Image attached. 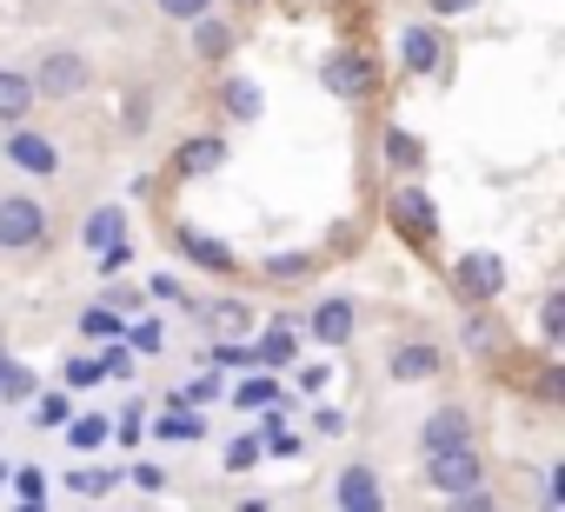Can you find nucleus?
<instances>
[{
    "mask_svg": "<svg viewBox=\"0 0 565 512\" xmlns=\"http://www.w3.org/2000/svg\"><path fill=\"white\" fill-rule=\"evenodd\" d=\"M67 419H74L67 393H34V426H67Z\"/></svg>",
    "mask_w": 565,
    "mask_h": 512,
    "instance_id": "obj_36",
    "label": "nucleus"
},
{
    "mask_svg": "<svg viewBox=\"0 0 565 512\" xmlns=\"http://www.w3.org/2000/svg\"><path fill=\"white\" fill-rule=\"evenodd\" d=\"M114 439V413H74L67 419V446L74 452H94V446H107Z\"/></svg>",
    "mask_w": 565,
    "mask_h": 512,
    "instance_id": "obj_23",
    "label": "nucleus"
},
{
    "mask_svg": "<svg viewBox=\"0 0 565 512\" xmlns=\"http://www.w3.org/2000/svg\"><path fill=\"white\" fill-rule=\"evenodd\" d=\"M313 253H294V246H279V253H266V260H259V274L273 280V287H307L313 280Z\"/></svg>",
    "mask_w": 565,
    "mask_h": 512,
    "instance_id": "obj_18",
    "label": "nucleus"
},
{
    "mask_svg": "<svg viewBox=\"0 0 565 512\" xmlns=\"http://www.w3.org/2000/svg\"><path fill=\"white\" fill-rule=\"evenodd\" d=\"M140 433H147V399H134L127 413H114V439L120 446H140Z\"/></svg>",
    "mask_w": 565,
    "mask_h": 512,
    "instance_id": "obj_37",
    "label": "nucleus"
},
{
    "mask_svg": "<svg viewBox=\"0 0 565 512\" xmlns=\"http://www.w3.org/2000/svg\"><path fill=\"white\" fill-rule=\"evenodd\" d=\"M452 446H479V419H472L466 399L433 406V413L419 419V452H452Z\"/></svg>",
    "mask_w": 565,
    "mask_h": 512,
    "instance_id": "obj_7",
    "label": "nucleus"
},
{
    "mask_svg": "<svg viewBox=\"0 0 565 512\" xmlns=\"http://www.w3.org/2000/svg\"><path fill=\"white\" fill-rule=\"evenodd\" d=\"M34 120V81L28 67H0V127H21Z\"/></svg>",
    "mask_w": 565,
    "mask_h": 512,
    "instance_id": "obj_14",
    "label": "nucleus"
},
{
    "mask_svg": "<svg viewBox=\"0 0 565 512\" xmlns=\"http://www.w3.org/2000/svg\"><path fill=\"white\" fill-rule=\"evenodd\" d=\"M0 160L14 173H28V180H54L61 173V140L41 134L34 120H21V127H8V140H0Z\"/></svg>",
    "mask_w": 565,
    "mask_h": 512,
    "instance_id": "obj_4",
    "label": "nucleus"
},
{
    "mask_svg": "<svg viewBox=\"0 0 565 512\" xmlns=\"http://www.w3.org/2000/svg\"><path fill=\"white\" fill-rule=\"evenodd\" d=\"M380 153H386V167H393L399 180H413V173L426 167V140L406 134V127H386V134H380Z\"/></svg>",
    "mask_w": 565,
    "mask_h": 512,
    "instance_id": "obj_17",
    "label": "nucleus"
},
{
    "mask_svg": "<svg viewBox=\"0 0 565 512\" xmlns=\"http://www.w3.org/2000/svg\"><path fill=\"white\" fill-rule=\"evenodd\" d=\"M127 127H134V134H147V127H153V94H147V87H134V94H127Z\"/></svg>",
    "mask_w": 565,
    "mask_h": 512,
    "instance_id": "obj_40",
    "label": "nucleus"
},
{
    "mask_svg": "<svg viewBox=\"0 0 565 512\" xmlns=\"http://www.w3.org/2000/svg\"><path fill=\"white\" fill-rule=\"evenodd\" d=\"M127 479H134L140 492H160V486H167V466H153V459H140V466H127Z\"/></svg>",
    "mask_w": 565,
    "mask_h": 512,
    "instance_id": "obj_43",
    "label": "nucleus"
},
{
    "mask_svg": "<svg viewBox=\"0 0 565 512\" xmlns=\"http://www.w3.org/2000/svg\"><path fill=\"white\" fill-rule=\"evenodd\" d=\"M180 253L193 267H206V274H233L239 267V253L226 246V239H213V233H193V226H180Z\"/></svg>",
    "mask_w": 565,
    "mask_h": 512,
    "instance_id": "obj_15",
    "label": "nucleus"
},
{
    "mask_svg": "<svg viewBox=\"0 0 565 512\" xmlns=\"http://www.w3.org/2000/svg\"><path fill=\"white\" fill-rule=\"evenodd\" d=\"M41 386H34V373L21 366V360H8V366H0V399H34Z\"/></svg>",
    "mask_w": 565,
    "mask_h": 512,
    "instance_id": "obj_33",
    "label": "nucleus"
},
{
    "mask_svg": "<svg viewBox=\"0 0 565 512\" xmlns=\"http://www.w3.org/2000/svg\"><path fill=\"white\" fill-rule=\"evenodd\" d=\"M452 294H459V307H492L499 294H505V280H512V267L499 260L492 246H472V253H459L452 260Z\"/></svg>",
    "mask_w": 565,
    "mask_h": 512,
    "instance_id": "obj_2",
    "label": "nucleus"
},
{
    "mask_svg": "<svg viewBox=\"0 0 565 512\" xmlns=\"http://www.w3.org/2000/svg\"><path fill=\"white\" fill-rule=\"evenodd\" d=\"M259 452H266V446H259V433H239V439L226 446V472H253V466H259Z\"/></svg>",
    "mask_w": 565,
    "mask_h": 512,
    "instance_id": "obj_38",
    "label": "nucleus"
},
{
    "mask_svg": "<svg viewBox=\"0 0 565 512\" xmlns=\"http://www.w3.org/2000/svg\"><path fill=\"white\" fill-rule=\"evenodd\" d=\"M426 486H433L439 499H452V492H472V486H486V459H479V446L426 452Z\"/></svg>",
    "mask_w": 565,
    "mask_h": 512,
    "instance_id": "obj_8",
    "label": "nucleus"
},
{
    "mask_svg": "<svg viewBox=\"0 0 565 512\" xmlns=\"http://www.w3.org/2000/svg\"><path fill=\"white\" fill-rule=\"evenodd\" d=\"M206 327H220V340H253V307L246 300H213V307H186Z\"/></svg>",
    "mask_w": 565,
    "mask_h": 512,
    "instance_id": "obj_19",
    "label": "nucleus"
},
{
    "mask_svg": "<svg viewBox=\"0 0 565 512\" xmlns=\"http://www.w3.org/2000/svg\"><path fill=\"white\" fill-rule=\"evenodd\" d=\"M220 114L253 127V120L266 114V94H259V81H246V74H226V81H220Z\"/></svg>",
    "mask_w": 565,
    "mask_h": 512,
    "instance_id": "obj_16",
    "label": "nucleus"
},
{
    "mask_svg": "<svg viewBox=\"0 0 565 512\" xmlns=\"http://www.w3.org/2000/svg\"><path fill=\"white\" fill-rule=\"evenodd\" d=\"M14 492L41 505V492H47V472H41V466H21V472H14Z\"/></svg>",
    "mask_w": 565,
    "mask_h": 512,
    "instance_id": "obj_44",
    "label": "nucleus"
},
{
    "mask_svg": "<svg viewBox=\"0 0 565 512\" xmlns=\"http://www.w3.org/2000/svg\"><path fill=\"white\" fill-rule=\"evenodd\" d=\"M327 380H333V366H307L300 373V393H327Z\"/></svg>",
    "mask_w": 565,
    "mask_h": 512,
    "instance_id": "obj_47",
    "label": "nucleus"
},
{
    "mask_svg": "<svg viewBox=\"0 0 565 512\" xmlns=\"http://www.w3.org/2000/svg\"><path fill=\"white\" fill-rule=\"evenodd\" d=\"M81 333H87V340H120V333H127V320H120V307H107V300H100V307H87V313H81Z\"/></svg>",
    "mask_w": 565,
    "mask_h": 512,
    "instance_id": "obj_28",
    "label": "nucleus"
},
{
    "mask_svg": "<svg viewBox=\"0 0 565 512\" xmlns=\"http://www.w3.org/2000/svg\"><path fill=\"white\" fill-rule=\"evenodd\" d=\"M459 333H466V346H472V353H492V346H499V320H492L486 307H472Z\"/></svg>",
    "mask_w": 565,
    "mask_h": 512,
    "instance_id": "obj_29",
    "label": "nucleus"
},
{
    "mask_svg": "<svg viewBox=\"0 0 565 512\" xmlns=\"http://www.w3.org/2000/svg\"><path fill=\"white\" fill-rule=\"evenodd\" d=\"M153 14H160V21H173V28H193V21L220 14V0H153Z\"/></svg>",
    "mask_w": 565,
    "mask_h": 512,
    "instance_id": "obj_27",
    "label": "nucleus"
},
{
    "mask_svg": "<svg viewBox=\"0 0 565 512\" xmlns=\"http://www.w3.org/2000/svg\"><path fill=\"white\" fill-rule=\"evenodd\" d=\"M307 333H313L320 346H353V333H360V307H353L347 294H333V300H320V307L307 313Z\"/></svg>",
    "mask_w": 565,
    "mask_h": 512,
    "instance_id": "obj_12",
    "label": "nucleus"
},
{
    "mask_svg": "<svg viewBox=\"0 0 565 512\" xmlns=\"http://www.w3.org/2000/svg\"><path fill=\"white\" fill-rule=\"evenodd\" d=\"M446 512H499V499H492L486 486H472V492H452V499H446Z\"/></svg>",
    "mask_w": 565,
    "mask_h": 512,
    "instance_id": "obj_41",
    "label": "nucleus"
},
{
    "mask_svg": "<svg viewBox=\"0 0 565 512\" xmlns=\"http://www.w3.org/2000/svg\"><path fill=\"white\" fill-rule=\"evenodd\" d=\"M539 340H545V346L565 340V294H545V300H539Z\"/></svg>",
    "mask_w": 565,
    "mask_h": 512,
    "instance_id": "obj_31",
    "label": "nucleus"
},
{
    "mask_svg": "<svg viewBox=\"0 0 565 512\" xmlns=\"http://www.w3.org/2000/svg\"><path fill=\"white\" fill-rule=\"evenodd\" d=\"M21 512H41V505H34V499H21Z\"/></svg>",
    "mask_w": 565,
    "mask_h": 512,
    "instance_id": "obj_49",
    "label": "nucleus"
},
{
    "mask_svg": "<svg viewBox=\"0 0 565 512\" xmlns=\"http://www.w3.org/2000/svg\"><path fill=\"white\" fill-rule=\"evenodd\" d=\"M393 54H399V74L406 81H439L446 74V34L433 21H406L399 41H393Z\"/></svg>",
    "mask_w": 565,
    "mask_h": 512,
    "instance_id": "obj_5",
    "label": "nucleus"
},
{
    "mask_svg": "<svg viewBox=\"0 0 565 512\" xmlns=\"http://www.w3.org/2000/svg\"><path fill=\"white\" fill-rule=\"evenodd\" d=\"M140 512H153V505H140Z\"/></svg>",
    "mask_w": 565,
    "mask_h": 512,
    "instance_id": "obj_51",
    "label": "nucleus"
},
{
    "mask_svg": "<svg viewBox=\"0 0 565 512\" xmlns=\"http://www.w3.org/2000/svg\"><path fill=\"white\" fill-rule=\"evenodd\" d=\"M147 294H153V300H186V287H180L173 274H153V280H147Z\"/></svg>",
    "mask_w": 565,
    "mask_h": 512,
    "instance_id": "obj_46",
    "label": "nucleus"
},
{
    "mask_svg": "<svg viewBox=\"0 0 565 512\" xmlns=\"http://www.w3.org/2000/svg\"><path fill=\"white\" fill-rule=\"evenodd\" d=\"M127 233V206H94L87 220H81V246L87 253H100V246H114Z\"/></svg>",
    "mask_w": 565,
    "mask_h": 512,
    "instance_id": "obj_22",
    "label": "nucleus"
},
{
    "mask_svg": "<svg viewBox=\"0 0 565 512\" xmlns=\"http://www.w3.org/2000/svg\"><path fill=\"white\" fill-rule=\"evenodd\" d=\"M28 81H34V100H81L94 87V61L81 47H47Z\"/></svg>",
    "mask_w": 565,
    "mask_h": 512,
    "instance_id": "obj_3",
    "label": "nucleus"
},
{
    "mask_svg": "<svg viewBox=\"0 0 565 512\" xmlns=\"http://www.w3.org/2000/svg\"><path fill=\"white\" fill-rule=\"evenodd\" d=\"M333 499H340V512H380V505H386V492H380L373 466H340Z\"/></svg>",
    "mask_w": 565,
    "mask_h": 512,
    "instance_id": "obj_13",
    "label": "nucleus"
},
{
    "mask_svg": "<svg viewBox=\"0 0 565 512\" xmlns=\"http://www.w3.org/2000/svg\"><path fill=\"white\" fill-rule=\"evenodd\" d=\"M486 0H426V14L433 21H466V14H479Z\"/></svg>",
    "mask_w": 565,
    "mask_h": 512,
    "instance_id": "obj_42",
    "label": "nucleus"
},
{
    "mask_svg": "<svg viewBox=\"0 0 565 512\" xmlns=\"http://www.w3.org/2000/svg\"><path fill=\"white\" fill-rule=\"evenodd\" d=\"M439 373H446V346L439 340H393V353H386V380L393 386H426Z\"/></svg>",
    "mask_w": 565,
    "mask_h": 512,
    "instance_id": "obj_9",
    "label": "nucleus"
},
{
    "mask_svg": "<svg viewBox=\"0 0 565 512\" xmlns=\"http://www.w3.org/2000/svg\"><path fill=\"white\" fill-rule=\"evenodd\" d=\"M120 340H127V353H160V346H167V333H160V320H134V327H127Z\"/></svg>",
    "mask_w": 565,
    "mask_h": 512,
    "instance_id": "obj_35",
    "label": "nucleus"
},
{
    "mask_svg": "<svg viewBox=\"0 0 565 512\" xmlns=\"http://www.w3.org/2000/svg\"><path fill=\"white\" fill-rule=\"evenodd\" d=\"M186 41H193V61H226V54H233V28H226L220 14L193 21V28H186Z\"/></svg>",
    "mask_w": 565,
    "mask_h": 512,
    "instance_id": "obj_21",
    "label": "nucleus"
},
{
    "mask_svg": "<svg viewBox=\"0 0 565 512\" xmlns=\"http://www.w3.org/2000/svg\"><path fill=\"white\" fill-rule=\"evenodd\" d=\"M100 380H107V373H100V353H74V360L61 366V386H67V393H81V386H100Z\"/></svg>",
    "mask_w": 565,
    "mask_h": 512,
    "instance_id": "obj_30",
    "label": "nucleus"
},
{
    "mask_svg": "<svg viewBox=\"0 0 565 512\" xmlns=\"http://www.w3.org/2000/svg\"><path fill=\"white\" fill-rule=\"evenodd\" d=\"M279 399H287V393H279L266 373H246V380L233 386V406H239V413H266V406H279Z\"/></svg>",
    "mask_w": 565,
    "mask_h": 512,
    "instance_id": "obj_25",
    "label": "nucleus"
},
{
    "mask_svg": "<svg viewBox=\"0 0 565 512\" xmlns=\"http://www.w3.org/2000/svg\"><path fill=\"white\" fill-rule=\"evenodd\" d=\"M67 486H74L81 499H100V492L120 486V472H107V466H81V472H67Z\"/></svg>",
    "mask_w": 565,
    "mask_h": 512,
    "instance_id": "obj_32",
    "label": "nucleus"
},
{
    "mask_svg": "<svg viewBox=\"0 0 565 512\" xmlns=\"http://www.w3.org/2000/svg\"><path fill=\"white\" fill-rule=\"evenodd\" d=\"M206 360H213V373H246V366H259V360H253V340H213Z\"/></svg>",
    "mask_w": 565,
    "mask_h": 512,
    "instance_id": "obj_26",
    "label": "nucleus"
},
{
    "mask_svg": "<svg viewBox=\"0 0 565 512\" xmlns=\"http://www.w3.org/2000/svg\"><path fill=\"white\" fill-rule=\"evenodd\" d=\"M386 213H393L399 239H413V246H433V239H439V206H433V193H426L419 180H399L393 200H386Z\"/></svg>",
    "mask_w": 565,
    "mask_h": 512,
    "instance_id": "obj_6",
    "label": "nucleus"
},
{
    "mask_svg": "<svg viewBox=\"0 0 565 512\" xmlns=\"http://www.w3.org/2000/svg\"><path fill=\"white\" fill-rule=\"evenodd\" d=\"M239 512H266V499H239Z\"/></svg>",
    "mask_w": 565,
    "mask_h": 512,
    "instance_id": "obj_48",
    "label": "nucleus"
},
{
    "mask_svg": "<svg viewBox=\"0 0 565 512\" xmlns=\"http://www.w3.org/2000/svg\"><path fill=\"white\" fill-rule=\"evenodd\" d=\"M294 353H300V346H294L287 320H273V333H259V340H253V360H259V366H294Z\"/></svg>",
    "mask_w": 565,
    "mask_h": 512,
    "instance_id": "obj_24",
    "label": "nucleus"
},
{
    "mask_svg": "<svg viewBox=\"0 0 565 512\" xmlns=\"http://www.w3.org/2000/svg\"><path fill=\"white\" fill-rule=\"evenodd\" d=\"M94 267H100V274H107V280H114V274H127V267H134V239H127V233H120V239H114V246H100V253H94Z\"/></svg>",
    "mask_w": 565,
    "mask_h": 512,
    "instance_id": "obj_34",
    "label": "nucleus"
},
{
    "mask_svg": "<svg viewBox=\"0 0 565 512\" xmlns=\"http://www.w3.org/2000/svg\"><path fill=\"white\" fill-rule=\"evenodd\" d=\"M226 160H233L226 134H186V140L173 147V173H186V180H206V173H220Z\"/></svg>",
    "mask_w": 565,
    "mask_h": 512,
    "instance_id": "obj_11",
    "label": "nucleus"
},
{
    "mask_svg": "<svg viewBox=\"0 0 565 512\" xmlns=\"http://www.w3.org/2000/svg\"><path fill=\"white\" fill-rule=\"evenodd\" d=\"M0 486H8V466H0Z\"/></svg>",
    "mask_w": 565,
    "mask_h": 512,
    "instance_id": "obj_50",
    "label": "nucleus"
},
{
    "mask_svg": "<svg viewBox=\"0 0 565 512\" xmlns=\"http://www.w3.org/2000/svg\"><path fill=\"white\" fill-rule=\"evenodd\" d=\"M320 87H327L333 100H366V94H373V61H366L360 47H333V54L320 61Z\"/></svg>",
    "mask_w": 565,
    "mask_h": 512,
    "instance_id": "obj_10",
    "label": "nucleus"
},
{
    "mask_svg": "<svg viewBox=\"0 0 565 512\" xmlns=\"http://www.w3.org/2000/svg\"><path fill=\"white\" fill-rule=\"evenodd\" d=\"M160 439H173V446H193V439H206V419L193 413V406H180V399H167V413L160 419H147Z\"/></svg>",
    "mask_w": 565,
    "mask_h": 512,
    "instance_id": "obj_20",
    "label": "nucleus"
},
{
    "mask_svg": "<svg viewBox=\"0 0 565 512\" xmlns=\"http://www.w3.org/2000/svg\"><path fill=\"white\" fill-rule=\"evenodd\" d=\"M47 239H54V206L34 186L0 193V253H47Z\"/></svg>",
    "mask_w": 565,
    "mask_h": 512,
    "instance_id": "obj_1",
    "label": "nucleus"
},
{
    "mask_svg": "<svg viewBox=\"0 0 565 512\" xmlns=\"http://www.w3.org/2000/svg\"><path fill=\"white\" fill-rule=\"evenodd\" d=\"M173 399H180V406H193V413H200V406H213V399H220V373H200V380H193V386H180Z\"/></svg>",
    "mask_w": 565,
    "mask_h": 512,
    "instance_id": "obj_39",
    "label": "nucleus"
},
{
    "mask_svg": "<svg viewBox=\"0 0 565 512\" xmlns=\"http://www.w3.org/2000/svg\"><path fill=\"white\" fill-rule=\"evenodd\" d=\"M313 433H320V439H340V433H347V413L320 406V413H313Z\"/></svg>",
    "mask_w": 565,
    "mask_h": 512,
    "instance_id": "obj_45",
    "label": "nucleus"
}]
</instances>
